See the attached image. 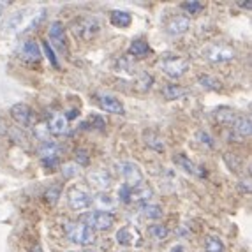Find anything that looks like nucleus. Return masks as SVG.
<instances>
[{"instance_id": "nucleus-27", "label": "nucleus", "mask_w": 252, "mask_h": 252, "mask_svg": "<svg viewBox=\"0 0 252 252\" xmlns=\"http://www.w3.org/2000/svg\"><path fill=\"white\" fill-rule=\"evenodd\" d=\"M139 212H141V215L147 219H159L160 215H162V208H160L159 205H148V203L141 205Z\"/></svg>"}, {"instance_id": "nucleus-32", "label": "nucleus", "mask_w": 252, "mask_h": 252, "mask_svg": "<svg viewBox=\"0 0 252 252\" xmlns=\"http://www.w3.org/2000/svg\"><path fill=\"white\" fill-rule=\"evenodd\" d=\"M42 50H44V53H46V57H48V60L51 62V65H53V67H57V65H59V62H57V57H55V51L51 50L50 42L44 41V44H42Z\"/></svg>"}, {"instance_id": "nucleus-16", "label": "nucleus", "mask_w": 252, "mask_h": 252, "mask_svg": "<svg viewBox=\"0 0 252 252\" xmlns=\"http://www.w3.org/2000/svg\"><path fill=\"white\" fill-rule=\"evenodd\" d=\"M65 129H67V118H65V115H53L50 124H48V130L53 132V134H62Z\"/></svg>"}, {"instance_id": "nucleus-28", "label": "nucleus", "mask_w": 252, "mask_h": 252, "mask_svg": "<svg viewBox=\"0 0 252 252\" xmlns=\"http://www.w3.org/2000/svg\"><path fill=\"white\" fill-rule=\"evenodd\" d=\"M152 196H154V190H152L150 187L139 185V187L132 189V199H134V201H148Z\"/></svg>"}, {"instance_id": "nucleus-5", "label": "nucleus", "mask_w": 252, "mask_h": 252, "mask_svg": "<svg viewBox=\"0 0 252 252\" xmlns=\"http://www.w3.org/2000/svg\"><path fill=\"white\" fill-rule=\"evenodd\" d=\"M160 67L169 78H180V76H184L185 72L189 71L190 63L189 60L180 59V57H171V59H164L160 62Z\"/></svg>"}, {"instance_id": "nucleus-3", "label": "nucleus", "mask_w": 252, "mask_h": 252, "mask_svg": "<svg viewBox=\"0 0 252 252\" xmlns=\"http://www.w3.org/2000/svg\"><path fill=\"white\" fill-rule=\"evenodd\" d=\"M65 231H67L69 240L78 245H92L95 242V233L81 222H69L65 226Z\"/></svg>"}, {"instance_id": "nucleus-23", "label": "nucleus", "mask_w": 252, "mask_h": 252, "mask_svg": "<svg viewBox=\"0 0 252 252\" xmlns=\"http://www.w3.org/2000/svg\"><path fill=\"white\" fill-rule=\"evenodd\" d=\"M148 236H152L156 242H162V240H166L169 236V229L166 226H162V224H152L148 227Z\"/></svg>"}, {"instance_id": "nucleus-35", "label": "nucleus", "mask_w": 252, "mask_h": 252, "mask_svg": "<svg viewBox=\"0 0 252 252\" xmlns=\"http://www.w3.org/2000/svg\"><path fill=\"white\" fill-rule=\"evenodd\" d=\"M224 160L227 162V168L231 169V171H238L236 166H240V160L235 156H224Z\"/></svg>"}, {"instance_id": "nucleus-38", "label": "nucleus", "mask_w": 252, "mask_h": 252, "mask_svg": "<svg viewBox=\"0 0 252 252\" xmlns=\"http://www.w3.org/2000/svg\"><path fill=\"white\" fill-rule=\"evenodd\" d=\"M59 194H60V187H51V189L46 190V199L50 203H55L57 198H59Z\"/></svg>"}, {"instance_id": "nucleus-17", "label": "nucleus", "mask_w": 252, "mask_h": 252, "mask_svg": "<svg viewBox=\"0 0 252 252\" xmlns=\"http://www.w3.org/2000/svg\"><path fill=\"white\" fill-rule=\"evenodd\" d=\"M236 118H238V115L231 108H219L215 111V120L219 124H222V126H233Z\"/></svg>"}, {"instance_id": "nucleus-8", "label": "nucleus", "mask_w": 252, "mask_h": 252, "mask_svg": "<svg viewBox=\"0 0 252 252\" xmlns=\"http://www.w3.org/2000/svg\"><path fill=\"white\" fill-rule=\"evenodd\" d=\"M11 117L14 118V122H18L23 127L34 126V124H32L34 122V113H32V109L27 104H14L13 108H11Z\"/></svg>"}, {"instance_id": "nucleus-26", "label": "nucleus", "mask_w": 252, "mask_h": 252, "mask_svg": "<svg viewBox=\"0 0 252 252\" xmlns=\"http://www.w3.org/2000/svg\"><path fill=\"white\" fill-rule=\"evenodd\" d=\"M205 251L206 252H224V244L222 240L215 235L206 236L205 240Z\"/></svg>"}, {"instance_id": "nucleus-29", "label": "nucleus", "mask_w": 252, "mask_h": 252, "mask_svg": "<svg viewBox=\"0 0 252 252\" xmlns=\"http://www.w3.org/2000/svg\"><path fill=\"white\" fill-rule=\"evenodd\" d=\"M198 81H199V85H201V87H205L206 90H220V89H222L220 81L215 80V78H212V76L203 74V76H199Z\"/></svg>"}, {"instance_id": "nucleus-34", "label": "nucleus", "mask_w": 252, "mask_h": 252, "mask_svg": "<svg viewBox=\"0 0 252 252\" xmlns=\"http://www.w3.org/2000/svg\"><path fill=\"white\" fill-rule=\"evenodd\" d=\"M34 132H35V136H37L39 139H42V141H48V127H46V124H42V126H35V129H34Z\"/></svg>"}, {"instance_id": "nucleus-43", "label": "nucleus", "mask_w": 252, "mask_h": 252, "mask_svg": "<svg viewBox=\"0 0 252 252\" xmlns=\"http://www.w3.org/2000/svg\"><path fill=\"white\" fill-rule=\"evenodd\" d=\"M240 7H245V9H251V4H249V2H240Z\"/></svg>"}, {"instance_id": "nucleus-10", "label": "nucleus", "mask_w": 252, "mask_h": 252, "mask_svg": "<svg viewBox=\"0 0 252 252\" xmlns=\"http://www.w3.org/2000/svg\"><path fill=\"white\" fill-rule=\"evenodd\" d=\"M205 57L210 62L214 63H219V62H227V60H233V57H235V51L231 50V48L227 46H210L208 50L205 51Z\"/></svg>"}, {"instance_id": "nucleus-40", "label": "nucleus", "mask_w": 252, "mask_h": 252, "mask_svg": "<svg viewBox=\"0 0 252 252\" xmlns=\"http://www.w3.org/2000/svg\"><path fill=\"white\" fill-rule=\"evenodd\" d=\"M198 138H199V139H201V141H205V143H206V145H210V147H212V145H214V143H212V139H210V136L206 134V132H199V134H198Z\"/></svg>"}, {"instance_id": "nucleus-25", "label": "nucleus", "mask_w": 252, "mask_h": 252, "mask_svg": "<svg viewBox=\"0 0 252 252\" xmlns=\"http://www.w3.org/2000/svg\"><path fill=\"white\" fill-rule=\"evenodd\" d=\"M60 152V147L53 141H42L41 147H39V154H41L42 159H48V157H57V154Z\"/></svg>"}, {"instance_id": "nucleus-44", "label": "nucleus", "mask_w": 252, "mask_h": 252, "mask_svg": "<svg viewBox=\"0 0 252 252\" xmlns=\"http://www.w3.org/2000/svg\"><path fill=\"white\" fill-rule=\"evenodd\" d=\"M173 252H185V251L182 247H175V249H173Z\"/></svg>"}, {"instance_id": "nucleus-41", "label": "nucleus", "mask_w": 252, "mask_h": 252, "mask_svg": "<svg viewBox=\"0 0 252 252\" xmlns=\"http://www.w3.org/2000/svg\"><path fill=\"white\" fill-rule=\"evenodd\" d=\"M7 132V126H5V120L4 118H0V136H4Z\"/></svg>"}, {"instance_id": "nucleus-31", "label": "nucleus", "mask_w": 252, "mask_h": 252, "mask_svg": "<svg viewBox=\"0 0 252 252\" xmlns=\"http://www.w3.org/2000/svg\"><path fill=\"white\" fill-rule=\"evenodd\" d=\"M118 198H120V201H124V203H130L132 201V189H130L129 185H122V187H120Z\"/></svg>"}, {"instance_id": "nucleus-7", "label": "nucleus", "mask_w": 252, "mask_h": 252, "mask_svg": "<svg viewBox=\"0 0 252 252\" xmlns=\"http://www.w3.org/2000/svg\"><path fill=\"white\" fill-rule=\"evenodd\" d=\"M27 16H29V9H21V11L14 13L13 16H9L4 25H2V32L4 34H16V32H20L21 25H25Z\"/></svg>"}, {"instance_id": "nucleus-39", "label": "nucleus", "mask_w": 252, "mask_h": 252, "mask_svg": "<svg viewBox=\"0 0 252 252\" xmlns=\"http://www.w3.org/2000/svg\"><path fill=\"white\" fill-rule=\"evenodd\" d=\"M57 162H59V157H48V159H42V164H44V166H48V168H53V166H57Z\"/></svg>"}, {"instance_id": "nucleus-45", "label": "nucleus", "mask_w": 252, "mask_h": 252, "mask_svg": "<svg viewBox=\"0 0 252 252\" xmlns=\"http://www.w3.org/2000/svg\"><path fill=\"white\" fill-rule=\"evenodd\" d=\"M83 252H95V251H83Z\"/></svg>"}, {"instance_id": "nucleus-21", "label": "nucleus", "mask_w": 252, "mask_h": 252, "mask_svg": "<svg viewBox=\"0 0 252 252\" xmlns=\"http://www.w3.org/2000/svg\"><path fill=\"white\" fill-rule=\"evenodd\" d=\"M129 53L134 55V57H143V55L150 53V46H148V42L145 39H134V41L130 42Z\"/></svg>"}, {"instance_id": "nucleus-6", "label": "nucleus", "mask_w": 252, "mask_h": 252, "mask_svg": "<svg viewBox=\"0 0 252 252\" xmlns=\"http://www.w3.org/2000/svg\"><path fill=\"white\" fill-rule=\"evenodd\" d=\"M67 203L74 212L87 210L90 205H92V198L87 190L80 189V187H72L67 194Z\"/></svg>"}, {"instance_id": "nucleus-12", "label": "nucleus", "mask_w": 252, "mask_h": 252, "mask_svg": "<svg viewBox=\"0 0 252 252\" xmlns=\"http://www.w3.org/2000/svg\"><path fill=\"white\" fill-rule=\"evenodd\" d=\"M89 182L97 189L106 190L111 185V175L106 169H92L89 173Z\"/></svg>"}, {"instance_id": "nucleus-9", "label": "nucleus", "mask_w": 252, "mask_h": 252, "mask_svg": "<svg viewBox=\"0 0 252 252\" xmlns=\"http://www.w3.org/2000/svg\"><path fill=\"white\" fill-rule=\"evenodd\" d=\"M117 244L124 245V247H132L139 242V231L134 226H124L117 231Z\"/></svg>"}, {"instance_id": "nucleus-37", "label": "nucleus", "mask_w": 252, "mask_h": 252, "mask_svg": "<svg viewBox=\"0 0 252 252\" xmlns=\"http://www.w3.org/2000/svg\"><path fill=\"white\" fill-rule=\"evenodd\" d=\"M62 171L67 178L74 177V175H78V166H76V164H65V166L62 168Z\"/></svg>"}, {"instance_id": "nucleus-20", "label": "nucleus", "mask_w": 252, "mask_h": 252, "mask_svg": "<svg viewBox=\"0 0 252 252\" xmlns=\"http://www.w3.org/2000/svg\"><path fill=\"white\" fill-rule=\"evenodd\" d=\"M233 127H235L236 134L242 136V138L251 136V132H252V124H251V118L249 117H238L235 120V124H233Z\"/></svg>"}, {"instance_id": "nucleus-24", "label": "nucleus", "mask_w": 252, "mask_h": 252, "mask_svg": "<svg viewBox=\"0 0 252 252\" xmlns=\"http://www.w3.org/2000/svg\"><path fill=\"white\" fill-rule=\"evenodd\" d=\"M162 94L166 99L175 101V99H180V97L187 95V90H185L184 87H180V85H168V87H164Z\"/></svg>"}, {"instance_id": "nucleus-18", "label": "nucleus", "mask_w": 252, "mask_h": 252, "mask_svg": "<svg viewBox=\"0 0 252 252\" xmlns=\"http://www.w3.org/2000/svg\"><path fill=\"white\" fill-rule=\"evenodd\" d=\"M143 138H145V143H147L148 148H152V150L156 152H164V141L160 139V136L157 134V132H154V130H145L143 132Z\"/></svg>"}, {"instance_id": "nucleus-15", "label": "nucleus", "mask_w": 252, "mask_h": 252, "mask_svg": "<svg viewBox=\"0 0 252 252\" xmlns=\"http://www.w3.org/2000/svg\"><path fill=\"white\" fill-rule=\"evenodd\" d=\"M21 57L27 60V62H37L41 59V48L35 41H27L21 48Z\"/></svg>"}, {"instance_id": "nucleus-1", "label": "nucleus", "mask_w": 252, "mask_h": 252, "mask_svg": "<svg viewBox=\"0 0 252 252\" xmlns=\"http://www.w3.org/2000/svg\"><path fill=\"white\" fill-rule=\"evenodd\" d=\"M115 215L109 214V212H104V210H97V212H89V214H85L81 217V224H85L87 227L90 229H97V231H108L111 229L115 224Z\"/></svg>"}, {"instance_id": "nucleus-11", "label": "nucleus", "mask_w": 252, "mask_h": 252, "mask_svg": "<svg viewBox=\"0 0 252 252\" xmlns=\"http://www.w3.org/2000/svg\"><path fill=\"white\" fill-rule=\"evenodd\" d=\"M50 39L59 50L67 51V37H65V29H63L62 23L57 21L50 27Z\"/></svg>"}, {"instance_id": "nucleus-19", "label": "nucleus", "mask_w": 252, "mask_h": 252, "mask_svg": "<svg viewBox=\"0 0 252 252\" xmlns=\"http://www.w3.org/2000/svg\"><path fill=\"white\" fill-rule=\"evenodd\" d=\"M175 159H177L178 166H180L184 171L190 173V175H199V177H201V175H206L205 169H203V168H196V164H194L190 159H187L185 156H177Z\"/></svg>"}, {"instance_id": "nucleus-42", "label": "nucleus", "mask_w": 252, "mask_h": 252, "mask_svg": "<svg viewBox=\"0 0 252 252\" xmlns=\"http://www.w3.org/2000/svg\"><path fill=\"white\" fill-rule=\"evenodd\" d=\"M5 5H7V2H0V16H2V13H4Z\"/></svg>"}, {"instance_id": "nucleus-14", "label": "nucleus", "mask_w": 252, "mask_h": 252, "mask_svg": "<svg viewBox=\"0 0 252 252\" xmlns=\"http://www.w3.org/2000/svg\"><path fill=\"white\" fill-rule=\"evenodd\" d=\"M99 106L109 113H117V115H124V106L122 102L118 101L117 97L109 95V94H101L99 95Z\"/></svg>"}, {"instance_id": "nucleus-2", "label": "nucleus", "mask_w": 252, "mask_h": 252, "mask_svg": "<svg viewBox=\"0 0 252 252\" xmlns=\"http://www.w3.org/2000/svg\"><path fill=\"white\" fill-rule=\"evenodd\" d=\"M99 30H101V21L92 16L78 18V20L72 23V32L80 39H85V41L95 37V35L99 34Z\"/></svg>"}, {"instance_id": "nucleus-36", "label": "nucleus", "mask_w": 252, "mask_h": 252, "mask_svg": "<svg viewBox=\"0 0 252 252\" xmlns=\"http://www.w3.org/2000/svg\"><path fill=\"white\" fill-rule=\"evenodd\" d=\"M76 162L80 164V166H87V164L90 162L89 156H87V152H85V150H78V154H76Z\"/></svg>"}, {"instance_id": "nucleus-4", "label": "nucleus", "mask_w": 252, "mask_h": 252, "mask_svg": "<svg viewBox=\"0 0 252 252\" xmlns=\"http://www.w3.org/2000/svg\"><path fill=\"white\" fill-rule=\"evenodd\" d=\"M118 173L124 177L126 180V185H129L130 189H136L139 185L143 184V173L141 169L136 166L134 162H130V160H122V162L117 164Z\"/></svg>"}, {"instance_id": "nucleus-22", "label": "nucleus", "mask_w": 252, "mask_h": 252, "mask_svg": "<svg viewBox=\"0 0 252 252\" xmlns=\"http://www.w3.org/2000/svg\"><path fill=\"white\" fill-rule=\"evenodd\" d=\"M109 20H111V23H113L115 27H129L130 21H132V16H130V13H127V11H113L111 16H109Z\"/></svg>"}, {"instance_id": "nucleus-30", "label": "nucleus", "mask_w": 252, "mask_h": 252, "mask_svg": "<svg viewBox=\"0 0 252 252\" xmlns=\"http://www.w3.org/2000/svg\"><path fill=\"white\" fill-rule=\"evenodd\" d=\"M95 205L101 208V212H102V208H113V205H115V199L109 196V194H97L95 196Z\"/></svg>"}, {"instance_id": "nucleus-13", "label": "nucleus", "mask_w": 252, "mask_h": 252, "mask_svg": "<svg viewBox=\"0 0 252 252\" xmlns=\"http://www.w3.org/2000/svg\"><path fill=\"white\" fill-rule=\"evenodd\" d=\"M190 29V20L184 14H178V16H173L168 23V32L173 35H180L185 34L187 30Z\"/></svg>"}, {"instance_id": "nucleus-33", "label": "nucleus", "mask_w": 252, "mask_h": 252, "mask_svg": "<svg viewBox=\"0 0 252 252\" xmlns=\"http://www.w3.org/2000/svg\"><path fill=\"white\" fill-rule=\"evenodd\" d=\"M182 7L187 9L190 14H196L203 9V4H201V2H184V4H182Z\"/></svg>"}]
</instances>
